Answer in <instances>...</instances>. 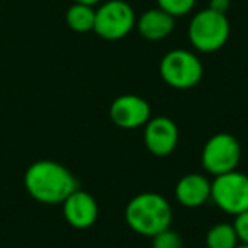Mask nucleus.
<instances>
[{
	"label": "nucleus",
	"mask_w": 248,
	"mask_h": 248,
	"mask_svg": "<svg viewBox=\"0 0 248 248\" xmlns=\"http://www.w3.org/2000/svg\"><path fill=\"white\" fill-rule=\"evenodd\" d=\"M241 160V146L236 136L230 133H217L211 136L202 146L201 153V165L209 175L236 170Z\"/></svg>",
	"instance_id": "5"
},
{
	"label": "nucleus",
	"mask_w": 248,
	"mask_h": 248,
	"mask_svg": "<svg viewBox=\"0 0 248 248\" xmlns=\"http://www.w3.org/2000/svg\"><path fill=\"white\" fill-rule=\"evenodd\" d=\"M135 28L148 41H162L175 29V17L160 7L148 9L143 12L141 17L136 19Z\"/></svg>",
	"instance_id": "12"
},
{
	"label": "nucleus",
	"mask_w": 248,
	"mask_h": 248,
	"mask_svg": "<svg viewBox=\"0 0 248 248\" xmlns=\"http://www.w3.org/2000/svg\"><path fill=\"white\" fill-rule=\"evenodd\" d=\"M152 248H184V241L177 231L167 228L152 236Z\"/></svg>",
	"instance_id": "15"
},
{
	"label": "nucleus",
	"mask_w": 248,
	"mask_h": 248,
	"mask_svg": "<svg viewBox=\"0 0 248 248\" xmlns=\"http://www.w3.org/2000/svg\"><path fill=\"white\" fill-rule=\"evenodd\" d=\"M202 63L196 53L189 49H172L160 62V77L169 87L189 90L202 78Z\"/></svg>",
	"instance_id": "4"
},
{
	"label": "nucleus",
	"mask_w": 248,
	"mask_h": 248,
	"mask_svg": "<svg viewBox=\"0 0 248 248\" xmlns=\"http://www.w3.org/2000/svg\"><path fill=\"white\" fill-rule=\"evenodd\" d=\"M24 187L41 204H62L78 189L77 179L65 165L55 160H38L24 173Z\"/></svg>",
	"instance_id": "1"
},
{
	"label": "nucleus",
	"mask_w": 248,
	"mask_h": 248,
	"mask_svg": "<svg viewBox=\"0 0 248 248\" xmlns=\"http://www.w3.org/2000/svg\"><path fill=\"white\" fill-rule=\"evenodd\" d=\"M66 223L75 230H87L93 226L99 217V206L90 192L77 189L62 202Z\"/></svg>",
	"instance_id": "10"
},
{
	"label": "nucleus",
	"mask_w": 248,
	"mask_h": 248,
	"mask_svg": "<svg viewBox=\"0 0 248 248\" xmlns=\"http://www.w3.org/2000/svg\"><path fill=\"white\" fill-rule=\"evenodd\" d=\"M231 7V0H209V9L219 14H226Z\"/></svg>",
	"instance_id": "18"
},
{
	"label": "nucleus",
	"mask_w": 248,
	"mask_h": 248,
	"mask_svg": "<svg viewBox=\"0 0 248 248\" xmlns=\"http://www.w3.org/2000/svg\"><path fill=\"white\" fill-rule=\"evenodd\" d=\"M66 26L75 32H90L95 24V9L92 5L73 4L66 11Z\"/></svg>",
	"instance_id": "13"
},
{
	"label": "nucleus",
	"mask_w": 248,
	"mask_h": 248,
	"mask_svg": "<svg viewBox=\"0 0 248 248\" xmlns=\"http://www.w3.org/2000/svg\"><path fill=\"white\" fill-rule=\"evenodd\" d=\"M234 248H248V243H241V241H240V243H238Z\"/></svg>",
	"instance_id": "20"
},
{
	"label": "nucleus",
	"mask_w": 248,
	"mask_h": 248,
	"mask_svg": "<svg viewBox=\"0 0 248 248\" xmlns=\"http://www.w3.org/2000/svg\"><path fill=\"white\" fill-rule=\"evenodd\" d=\"M73 2H77V4H85V5H95L97 2H100V0H73Z\"/></svg>",
	"instance_id": "19"
},
{
	"label": "nucleus",
	"mask_w": 248,
	"mask_h": 248,
	"mask_svg": "<svg viewBox=\"0 0 248 248\" xmlns=\"http://www.w3.org/2000/svg\"><path fill=\"white\" fill-rule=\"evenodd\" d=\"M143 128H145L143 131L145 146L152 155L160 156V158L172 155L179 143V128L170 117H150V121Z\"/></svg>",
	"instance_id": "9"
},
{
	"label": "nucleus",
	"mask_w": 248,
	"mask_h": 248,
	"mask_svg": "<svg viewBox=\"0 0 248 248\" xmlns=\"http://www.w3.org/2000/svg\"><path fill=\"white\" fill-rule=\"evenodd\" d=\"M240 243L233 223H216L206 233L207 248H234Z\"/></svg>",
	"instance_id": "14"
},
{
	"label": "nucleus",
	"mask_w": 248,
	"mask_h": 248,
	"mask_svg": "<svg viewBox=\"0 0 248 248\" xmlns=\"http://www.w3.org/2000/svg\"><path fill=\"white\" fill-rule=\"evenodd\" d=\"M175 199L186 207H199L211 199V180L202 173H187L175 184Z\"/></svg>",
	"instance_id": "11"
},
{
	"label": "nucleus",
	"mask_w": 248,
	"mask_h": 248,
	"mask_svg": "<svg viewBox=\"0 0 248 248\" xmlns=\"http://www.w3.org/2000/svg\"><path fill=\"white\" fill-rule=\"evenodd\" d=\"M124 217L135 233L152 238L170 228L173 213L165 196L158 192H141L128 202Z\"/></svg>",
	"instance_id": "2"
},
{
	"label": "nucleus",
	"mask_w": 248,
	"mask_h": 248,
	"mask_svg": "<svg viewBox=\"0 0 248 248\" xmlns=\"http://www.w3.org/2000/svg\"><path fill=\"white\" fill-rule=\"evenodd\" d=\"M211 199L228 214L243 213L248 209V175L238 170L216 175L211 180Z\"/></svg>",
	"instance_id": "7"
},
{
	"label": "nucleus",
	"mask_w": 248,
	"mask_h": 248,
	"mask_svg": "<svg viewBox=\"0 0 248 248\" xmlns=\"http://www.w3.org/2000/svg\"><path fill=\"white\" fill-rule=\"evenodd\" d=\"M136 26V14L124 0H109L95 9L93 32L106 41L123 39Z\"/></svg>",
	"instance_id": "6"
},
{
	"label": "nucleus",
	"mask_w": 248,
	"mask_h": 248,
	"mask_svg": "<svg viewBox=\"0 0 248 248\" xmlns=\"http://www.w3.org/2000/svg\"><path fill=\"white\" fill-rule=\"evenodd\" d=\"M109 117L121 129H138L150 121L152 107L143 97L135 93H124L110 104Z\"/></svg>",
	"instance_id": "8"
},
{
	"label": "nucleus",
	"mask_w": 248,
	"mask_h": 248,
	"mask_svg": "<svg viewBox=\"0 0 248 248\" xmlns=\"http://www.w3.org/2000/svg\"><path fill=\"white\" fill-rule=\"evenodd\" d=\"M156 2H158L160 9L169 12L173 17L189 14L196 5V0H156Z\"/></svg>",
	"instance_id": "16"
},
{
	"label": "nucleus",
	"mask_w": 248,
	"mask_h": 248,
	"mask_svg": "<svg viewBox=\"0 0 248 248\" xmlns=\"http://www.w3.org/2000/svg\"><path fill=\"white\" fill-rule=\"evenodd\" d=\"M233 226L238 234V240H240L241 243H248V209L234 216Z\"/></svg>",
	"instance_id": "17"
},
{
	"label": "nucleus",
	"mask_w": 248,
	"mask_h": 248,
	"mask_svg": "<svg viewBox=\"0 0 248 248\" xmlns=\"http://www.w3.org/2000/svg\"><path fill=\"white\" fill-rule=\"evenodd\" d=\"M187 36L197 51L214 53L223 48L230 38V21L226 14L214 12L209 7L202 9L190 19Z\"/></svg>",
	"instance_id": "3"
}]
</instances>
